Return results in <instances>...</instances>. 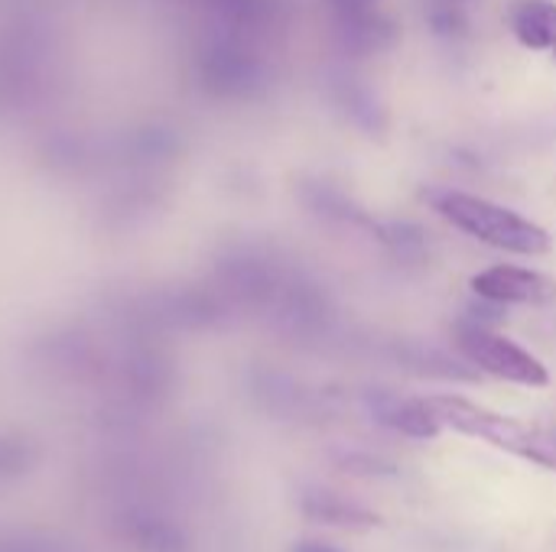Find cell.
Here are the masks:
<instances>
[{
  "label": "cell",
  "mask_w": 556,
  "mask_h": 552,
  "mask_svg": "<svg viewBox=\"0 0 556 552\" xmlns=\"http://www.w3.org/2000/svg\"><path fill=\"white\" fill-rule=\"evenodd\" d=\"M456 345H459V351L466 355L469 364H476L479 371H485V374H492L498 381L531 387V390H541V387L551 384V371L538 355H531L518 342L492 332L489 325H482L476 319H466L456 329Z\"/></svg>",
  "instance_id": "obj_3"
},
{
  "label": "cell",
  "mask_w": 556,
  "mask_h": 552,
  "mask_svg": "<svg viewBox=\"0 0 556 552\" xmlns=\"http://www.w3.org/2000/svg\"><path fill=\"white\" fill-rule=\"evenodd\" d=\"M36 358L52 374H59L65 381H78V384L101 381L111 371V364H108L104 351L98 348V342L91 335L78 332V329H62V332L46 335L36 345Z\"/></svg>",
  "instance_id": "obj_7"
},
{
  "label": "cell",
  "mask_w": 556,
  "mask_h": 552,
  "mask_svg": "<svg viewBox=\"0 0 556 552\" xmlns=\"http://www.w3.org/2000/svg\"><path fill=\"white\" fill-rule=\"evenodd\" d=\"M508 26L525 49H556V3L554 0H515L508 10Z\"/></svg>",
  "instance_id": "obj_12"
},
{
  "label": "cell",
  "mask_w": 556,
  "mask_h": 552,
  "mask_svg": "<svg viewBox=\"0 0 556 552\" xmlns=\"http://www.w3.org/2000/svg\"><path fill=\"white\" fill-rule=\"evenodd\" d=\"M114 537L130 552H192L189 534L147 508H127L114 517Z\"/></svg>",
  "instance_id": "obj_10"
},
{
  "label": "cell",
  "mask_w": 556,
  "mask_h": 552,
  "mask_svg": "<svg viewBox=\"0 0 556 552\" xmlns=\"http://www.w3.org/2000/svg\"><path fill=\"white\" fill-rule=\"evenodd\" d=\"M554 59H556V49H554Z\"/></svg>",
  "instance_id": "obj_18"
},
{
  "label": "cell",
  "mask_w": 556,
  "mask_h": 552,
  "mask_svg": "<svg viewBox=\"0 0 556 552\" xmlns=\"http://www.w3.org/2000/svg\"><path fill=\"white\" fill-rule=\"evenodd\" d=\"M0 552H78L68 540H62L59 534H46V530H0Z\"/></svg>",
  "instance_id": "obj_15"
},
{
  "label": "cell",
  "mask_w": 556,
  "mask_h": 552,
  "mask_svg": "<svg viewBox=\"0 0 556 552\" xmlns=\"http://www.w3.org/2000/svg\"><path fill=\"white\" fill-rule=\"evenodd\" d=\"M290 552H342L339 547H332V543H323V540H300L296 547Z\"/></svg>",
  "instance_id": "obj_17"
},
{
  "label": "cell",
  "mask_w": 556,
  "mask_h": 552,
  "mask_svg": "<svg viewBox=\"0 0 556 552\" xmlns=\"http://www.w3.org/2000/svg\"><path fill=\"white\" fill-rule=\"evenodd\" d=\"M476 0H427V20L437 36H463L469 29V7Z\"/></svg>",
  "instance_id": "obj_16"
},
{
  "label": "cell",
  "mask_w": 556,
  "mask_h": 552,
  "mask_svg": "<svg viewBox=\"0 0 556 552\" xmlns=\"http://www.w3.org/2000/svg\"><path fill=\"white\" fill-rule=\"evenodd\" d=\"M42 459V449L26 433H0V482H20L26 478Z\"/></svg>",
  "instance_id": "obj_14"
},
{
  "label": "cell",
  "mask_w": 556,
  "mask_h": 552,
  "mask_svg": "<svg viewBox=\"0 0 556 552\" xmlns=\"http://www.w3.org/2000/svg\"><path fill=\"white\" fill-rule=\"evenodd\" d=\"M427 400L437 410V416L443 420V426H450L469 439H482V442H489L502 452H511L525 462H534L541 468L556 472V436H551V433H544L531 423H521L515 416L495 413L489 407H479V403L456 397V394H437Z\"/></svg>",
  "instance_id": "obj_2"
},
{
  "label": "cell",
  "mask_w": 556,
  "mask_h": 552,
  "mask_svg": "<svg viewBox=\"0 0 556 552\" xmlns=\"http://www.w3.org/2000/svg\"><path fill=\"white\" fill-rule=\"evenodd\" d=\"M326 7L332 13L339 42L355 55L388 49L397 39V29L378 10V0H326Z\"/></svg>",
  "instance_id": "obj_9"
},
{
  "label": "cell",
  "mask_w": 556,
  "mask_h": 552,
  "mask_svg": "<svg viewBox=\"0 0 556 552\" xmlns=\"http://www.w3.org/2000/svg\"><path fill=\"white\" fill-rule=\"evenodd\" d=\"M368 410L381 426H388L407 439H437L443 429V420L437 416V410L430 407L427 397L417 400V397H397L388 390H375V394H368Z\"/></svg>",
  "instance_id": "obj_11"
},
{
  "label": "cell",
  "mask_w": 556,
  "mask_h": 552,
  "mask_svg": "<svg viewBox=\"0 0 556 552\" xmlns=\"http://www.w3.org/2000/svg\"><path fill=\"white\" fill-rule=\"evenodd\" d=\"M300 508L309 521L316 524H326V527H349V530H362V527H375L378 517L375 511L342 498V495H332V491H319V488H309L303 498H300Z\"/></svg>",
  "instance_id": "obj_13"
},
{
  "label": "cell",
  "mask_w": 556,
  "mask_h": 552,
  "mask_svg": "<svg viewBox=\"0 0 556 552\" xmlns=\"http://www.w3.org/2000/svg\"><path fill=\"white\" fill-rule=\"evenodd\" d=\"M472 290L479 299L492 306H544L556 299V280L531 267H489L472 277Z\"/></svg>",
  "instance_id": "obj_8"
},
{
  "label": "cell",
  "mask_w": 556,
  "mask_h": 552,
  "mask_svg": "<svg viewBox=\"0 0 556 552\" xmlns=\"http://www.w3.org/2000/svg\"><path fill=\"white\" fill-rule=\"evenodd\" d=\"M49 42L33 23H16L0 33V101H29L46 78Z\"/></svg>",
  "instance_id": "obj_5"
},
{
  "label": "cell",
  "mask_w": 556,
  "mask_h": 552,
  "mask_svg": "<svg viewBox=\"0 0 556 552\" xmlns=\"http://www.w3.org/2000/svg\"><path fill=\"white\" fill-rule=\"evenodd\" d=\"M111 374L117 381L121 397L130 407H156V403H163L169 397L173 377H176L173 374V361L160 348H153V345H147L140 338H134L121 351V358L111 368Z\"/></svg>",
  "instance_id": "obj_6"
},
{
  "label": "cell",
  "mask_w": 556,
  "mask_h": 552,
  "mask_svg": "<svg viewBox=\"0 0 556 552\" xmlns=\"http://www.w3.org/2000/svg\"><path fill=\"white\" fill-rule=\"evenodd\" d=\"M427 202L433 205V211L440 218H446L453 228L472 234L476 241L508 251V254H521V257H544L551 251V234L518 215L515 208H505L492 198L463 192V189H433L427 192Z\"/></svg>",
  "instance_id": "obj_1"
},
{
  "label": "cell",
  "mask_w": 556,
  "mask_h": 552,
  "mask_svg": "<svg viewBox=\"0 0 556 552\" xmlns=\"http://www.w3.org/2000/svg\"><path fill=\"white\" fill-rule=\"evenodd\" d=\"M202 88L218 98H248L264 85V62L238 36H208L195 52Z\"/></svg>",
  "instance_id": "obj_4"
}]
</instances>
